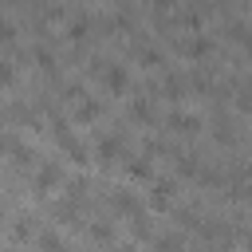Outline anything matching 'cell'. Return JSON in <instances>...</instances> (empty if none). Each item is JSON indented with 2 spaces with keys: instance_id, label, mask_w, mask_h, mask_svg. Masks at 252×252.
Returning <instances> with one entry per match:
<instances>
[{
  "instance_id": "6da1fadb",
  "label": "cell",
  "mask_w": 252,
  "mask_h": 252,
  "mask_svg": "<svg viewBox=\"0 0 252 252\" xmlns=\"http://www.w3.org/2000/svg\"><path fill=\"white\" fill-rule=\"evenodd\" d=\"M181 51H185L189 59H205V55H213V39H209L205 32H197V35H189V39L181 43Z\"/></svg>"
},
{
  "instance_id": "7a4b0ae2",
  "label": "cell",
  "mask_w": 252,
  "mask_h": 252,
  "mask_svg": "<svg viewBox=\"0 0 252 252\" xmlns=\"http://www.w3.org/2000/svg\"><path fill=\"white\" fill-rule=\"evenodd\" d=\"M165 122H169L177 134H197V130H201V118H197V114H185V110H173Z\"/></svg>"
},
{
  "instance_id": "3957f363",
  "label": "cell",
  "mask_w": 252,
  "mask_h": 252,
  "mask_svg": "<svg viewBox=\"0 0 252 252\" xmlns=\"http://www.w3.org/2000/svg\"><path fill=\"white\" fill-rule=\"evenodd\" d=\"M173 193H177V181H173V177H158V181H154V193H150V201H154L158 209H165Z\"/></svg>"
},
{
  "instance_id": "277c9868",
  "label": "cell",
  "mask_w": 252,
  "mask_h": 252,
  "mask_svg": "<svg viewBox=\"0 0 252 252\" xmlns=\"http://www.w3.org/2000/svg\"><path fill=\"white\" fill-rule=\"evenodd\" d=\"M102 83H106V91H126V67H118V63H106L102 67Z\"/></svg>"
},
{
  "instance_id": "5b68a950",
  "label": "cell",
  "mask_w": 252,
  "mask_h": 252,
  "mask_svg": "<svg viewBox=\"0 0 252 252\" xmlns=\"http://www.w3.org/2000/svg\"><path fill=\"white\" fill-rule=\"evenodd\" d=\"M59 177H63V173H59V165H55V161H47V165H39V173H35V189H39V193H47V189H55V185H59Z\"/></svg>"
},
{
  "instance_id": "8992f818",
  "label": "cell",
  "mask_w": 252,
  "mask_h": 252,
  "mask_svg": "<svg viewBox=\"0 0 252 252\" xmlns=\"http://www.w3.org/2000/svg\"><path fill=\"white\" fill-rule=\"evenodd\" d=\"M130 118H138V122H154V106H150V98H134L130 102Z\"/></svg>"
},
{
  "instance_id": "52a82bcc",
  "label": "cell",
  "mask_w": 252,
  "mask_h": 252,
  "mask_svg": "<svg viewBox=\"0 0 252 252\" xmlns=\"http://www.w3.org/2000/svg\"><path fill=\"white\" fill-rule=\"evenodd\" d=\"M98 114H102V106H98L94 98H83V102L75 106V118H79V122H94Z\"/></svg>"
},
{
  "instance_id": "ba28073f",
  "label": "cell",
  "mask_w": 252,
  "mask_h": 252,
  "mask_svg": "<svg viewBox=\"0 0 252 252\" xmlns=\"http://www.w3.org/2000/svg\"><path fill=\"white\" fill-rule=\"evenodd\" d=\"M114 209H118V213H130V217H142V205H138L130 193H114Z\"/></svg>"
},
{
  "instance_id": "9c48e42d",
  "label": "cell",
  "mask_w": 252,
  "mask_h": 252,
  "mask_svg": "<svg viewBox=\"0 0 252 252\" xmlns=\"http://www.w3.org/2000/svg\"><path fill=\"white\" fill-rule=\"evenodd\" d=\"M87 32H91V16H79V20H71V28H67L71 39H87Z\"/></svg>"
},
{
  "instance_id": "30bf717a",
  "label": "cell",
  "mask_w": 252,
  "mask_h": 252,
  "mask_svg": "<svg viewBox=\"0 0 252 252\" xmlns=\"http://www.w3.org/2000/svg\"><path fill=\"white\" fill-rule=\"evenodd\" d=\"M32 59H35V63H39L43 71H51V67H55V55H51V51H47L43 43H35V47H32Z\"/></svg>"
},
{
  "instance_id": "8fae6325",
  "label": "cell",
  "mask_w": 252,
  "mask_h": 252,
  "mask_svg": "<svg viewBox=\"0 0 252 252\" xmlns=\"http://www.w3.org/2000/svg\"><path fill=\"white\" fill-rule=\"evenodd\" d=\"M161 87H165V94H169V98H181V94H185V79H181V75H165V83H161Z\"/></svg>"
},
{
  "instance_id": "7c38bea8",
  "label": "cell",
  "mask_w": 252,
  "mask_h": 252,
  "mask_svg": "<svg viewBox=\"0 0 252 252\" xmlns=\"http://www.w3.org/2000/svg\"><path fill=\"white\" fill-rule=\"evenodd\" d=\"M118 150H122V142H118V138H102V142H98V158H102V161L118 158Z\"/></svg>"
},
{
  "instance_id": "4fadbf2b",
  "label": "cell",
  "mask_w": 252,
  "mask_h": 252,
  "mask_svg": "<svg viewBox=\"0 0 252 252\" xmlns=\"http://www.w3.org/2000/svg\"><path fill=\"white\" fill-rule=\"evenodd\" d=\"M177 20H181L185 28H201V12H197V8H181V12H177Z\"/></svg>"
},
{
  "instance_id": "5bb4252c",
  "label": "cell",
  "mask_w": 252,
  "mask_h": 252,
  "mask_svg": "<svg viewBox=\"0 0 252 252\" xmlns=\"http://www.w3.org/2000/svg\"><path fill=\"white\" fill-rule=\"evenodd\" d=\"M130 177L146 181V177H150V161H146V158H134V161H130Z\"/></svg>"
},
{
  "instance_id": "9a60e30c",
  "label": "cell",
  "mask_w": 252,
  "mask_h": 252,
  "mask_svg": "<svg viewBox=\"0 0 252 252\" xmlns=\"http://www.w3.org/2000/svg\"><path fill=\"white\" fill-rule=\"evenodd\" d=\"M228 35H232L236 43H252V35H248V24H228Z\"/></svg>"
},
{
  "instance_id": "2e32d148",
  "label": "cell",
  "mask_w": 252,
  "mask_h": 252,
  "mask_svg": "<svg viewBox=\"0 0 252 252\" xmlns=\"http://www.w3.org/2000/svg\"><path fill=\"white\" fill-rule=\"evenodd\" d=\"M142 63H146V67H161V63H165V55H161V51H154V47H142Z\"/></svg>"
},
{
  "instance_id": "e0dca14e",
  "label": "cell",
  "mask_w": 252,
  "mask_h": 252,
  "mask_svg": "<svg viewBox=\"0 0 252 252\" xmlns=\"http://www.w3.org/2000/svg\"><path fill=\"white\" fill-rule=\"evenodd\" d=\"M177 173H197V158L193 154H177Z\"/></svg>"
},
{
  "instance_id": "ac0fdd59",
  "label": "cell",
  "mask_w": 252,
  "mask_h": 252,
  "mask_svg": "<svg viewBox=\"0 0 252 252\" xmlns=\"http://www.w3.org/2000/svg\"><path fill=\"white\" fill-rule=\"evenodd\" d=\"M39 248H47V252H59V248H63V240H59L55 232H39Z\"/></svg>"
},
{
  "instance_id": "d6986e66",
  "label": "cell",
  "mask_w": 252,
  "mask_h": 252,
  "mask_svg": "<svg viewBox=\"0 0 252 252\" xmlns=\"http://www.w3.org/2000/svg\"><path fill=\"white\" fill-rule=\"evenodd\" d=\"M154 248H158V252H177V248H181V240H177V236H158V240H154Z\"/></svg>"
},
{
  "instance_id": "ffe728a7",
  "label": "cell",
  "mask_w": 252,
  "mask_h": 252,
  "mask_svg": "<svg viewBox=\"0 0 252 252\" xmlns=\"http://www.w3.org/2000/svg\"><path fill=\"white\" fill-rule=\"evenodd\" d=\"M28 236H32V224H28V220L12 224V240H28Z\"/></svg>"
},
{
  "instance_id": "44dd1931",
  "label": "cell",
  "mask_w": 252,
  "mask_h": 252,
  "mask_svg": "<svg viewBox=\"0 0 252 252\" xmlns=\"http://www.w3.org/2000/svg\"><path fill=\"white\" fill-rule=\"evenodd\" d=\"M12 79H16V67L8 59H0V83H12Z\"/></svg>"
},
{
  "instance_id": "7402d4cb",
  "label": "cell",
  "mask_w": 252,
  "mask_h": 252,
  "mask_svg": "<svg viewBox=\"0 0 252 252\" xmlns=\"http://www.w3.org/2000/svg\"><path fill=\"white\" fill-rule=\"evenodd\" d=\"M91 236L94 240H110V224H91Z\"/></svg>"
},
{
  "instance_id": "603a6c76",
  "label": "cell",
  "mask_w": 252,
  "mask_h": 252,
  "mask_svg": "<svg viewBox=\"0 0 252 252\" xmlns=\"http://www.w3.org/2000/svg\"><path fill=\"white\" fill-rule=\"evenodd\" d=\"M150 232V220L146 217H134V236H146Z\"/></svg>"
},
{
  "instance_id": "cb8c5ba5",
  "label": "cell",
  "mask_w": 252,
  "mask_h": 252,
  "mask_svg": "<svg viewBox=\"0 0 252 252\" xmlns=\"http://www.w3.org/2000/svg\"><path fill=\"white\" fill-rule=\"evenodd\" d=\"M4 122H8V110H4V106H0V126H4Z\"/></svg>"
},
{
  "instance_id": "d4e9b609",
  "label": "cell",
  "mask_w": 252,
  "mask_h": 252,
  "mask_svg": "<svg viewBox=\"0 0 252 252\" xmlns=\"http://www.w3.org/2000/svg\"><path fill=\"white\" fill-rule=\"evenodd\" d=\"M244 248H248V252H252V240H248V244H244Z\"/></svg>"
}]
</instances>
